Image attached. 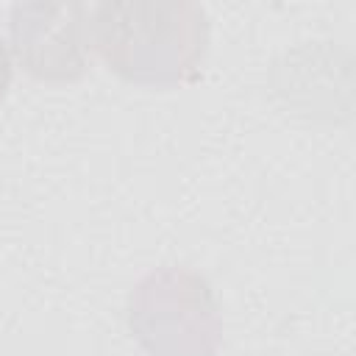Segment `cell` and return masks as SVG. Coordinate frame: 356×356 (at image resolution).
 <instances>
[{
  "label": "cell",
  "instance_id": "277c9868",
  "mask_svg": "<svg viewBox=\"0 0 356 356\" xmlns=\"http://www.w3.org/2000/svg\"><path fill=\"white\" fill-rule=\"evenodd\" d=\"M11 78H14V64H11V53H8V44L3 42L0 36V103L11 86Z\"/></svg>",
  "mask_w": 356,
  "mask_h": 356
},
{
  "label": "cell",
  "instance_id": "3957f363",
  "mask_svg": "<svg viewBox=\"0 0 356 356\" xmlns=\"http://www.w3.org/2000/svg\"><path fill=\"white\" fill-rule=\"evenodd\" d=\"M92 8L78 0H33L11 8V47L22 70L47 83L78 81L89 67Z\"/></svg>",
  "mask_w": 356,
  "mask_h": 356
},
{
  "label": "cell",
  "instance_id": "7a4b0ae2",
  "mask_svg": "<svg viewBox=\"0 0 356 356\" xmlns=\"http://www.w3.org/2000/svg\"><path fill=\"white\" fill-rule=\"evenodd\" d=\"M128 325L150 356H211L222 337L211 286L186 267L147 273L128 298Z\"/></svg>",
  "mask_w": 356,
  "mask_h": 356
},
{
  "label": "cell",
  "instance_id": "6da1fadb",
  "mask_svg": "<svg viewBox=\"0 0 356 356\" xmlns=\"http://www.w3.org/2000/svg\"><path fill=\"white\" fill-rule=\"evenodd\" d=\"M89 33L114 75L156 89L197 78L209 50V17L192 0L97 3Z\"/></svg>",
  "mask_w": 356,
  "mask_h": 356
}]
</instances>
